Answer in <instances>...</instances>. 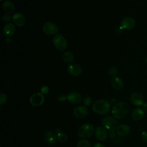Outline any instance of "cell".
Returning <instances> with one entry per match:
<instances>
[{
	"label": "cell",
	"mask_w": 147,
	"mask_h": 147,
	"mask_svg": "<svg viewBox=\"0 0 147 147\" xmlns=\"http://www.w3.org/2000/svg\"><path fill=\"white\" fill-rule=\"evenodd\" d=\"M141 138L142 141L147 143V131H144L141 133Z\"/></svg>",
	"instance_id": "f1b7e54d"
},
{
	"label": "cell",
	"mask_w": 147,
	"mask_h": 147,
	"mask_svg": "<svg viewBox=\"0 0 147 147\" xmlns=\"http://www.w3.org/2000/svg\"><path fill=\"white\" fill-rule=\"evenodd\" d=\"M143 110H144L145 112H147V102H145L143 105Z\"/></svg>",
	"instance_id": "1f68e13d"
},
{
	"label": "cell",
	"mask_w": 147,
	"mask_h": 147,
	"mask_svg": "<svg viewBox=\"0 0 147 147\" xmlns=\"http://www.w3.org/2000/svg\"><path fill=\"white\" fill-rule=\"evenodd\" d=\"M102 124L103 127L109 131L110 137H113L115 135L114 131L118 127V123L115 118L110 116L106 117L102 119Z\"/></svg>",
	"instance_id": "3957f363"
},
{
	"label": "cell",
	"mask_w": 147,
	"mask_h": 147,
	"mask_svg": "<svg viewBox=\"0 0 147 147\" xmlns=\"http://www.w3.org/2000/svg\"><path fill=\"white\" fill-rule=\"evenodd\" d=\"M49 87L47 86H43L40 88L41 93L42 94H48V92H49Z\"/></svg>",
	"instance_id": "83f0119b"
},
{
	"label": "cell",
	"mask_w": 147,
	"mask_h": 147,
	"mask_svg": "<svg viewBox=\"0 0 147 147\" xmlns=\"http://www.w3.org/2000/svg\"><path fill=\"white\" fill-rule=\"evenodd\" d=\"M129 110V105L125 102H121L113 106L111 109V113L115 118L122 119L126 117Z\"/></svg>",
	"instance_id": "6da1fadb"
},
{
	"label": "cell",
	"mask_w": 147,
	"mask_h": 147,
	"mask_svg": "<svg viewBox=\"0 0 147 147\" xmlns=\"http://www.w3.org/2000/svg\"><path fill=\"white\" fill-rule=\"evenodd\" d=\"M3 9L8 14L13 13L15 9L14 5L10 1H6L3 3Z\"/></svg>",
	"instance_id": "ffe728a7"
},
{
	"label": "cell",
	"mask_w": 147,
	"mask_h": 147,
	"mask_svg": "<svg viewBox=\"0 0 147 147\" xmlns=\"http://www.w3.org/2000/svg\"><path fill=\"white\" fill-rule=\"evenodd\" d=\"M67 99L72 104H78L82 100V96L78 92L72 91L67 95Z\"/></svg>",
	"instance_id": "5bb4252c"
},
{
	"label": "cell",
	"mask_w": 147,
	"mask_h": 147,
	"mask_svg": "<svg viewBox=\"0 0 147 147\" xmlns=\"http://www.w3.org/2000/svg\"><path fill=\"white\" fill-rule=\"evenodd\" d=\"M42 30L45 34L52 35L58 32L59 28L55 24L51 22H47L44 24Z\"/></svg>",
	"instance_id": "ba28073f"
},
{
	"label": "cell",
	"mask_w": 147,
	"mask_h": 147,
	"mask_svg": "<svg viewBox=\"0 0 147 147\" xmlns=\"http://www.w3.org/2000/svg\"><path fill=\"white\" fill-rule=\"evenodd\" d=\"M45 140L47 141V142L51 144H53L56 142L57 135L52 131H48L44 134Z\"/></svg>",
	"instance_id": "d6986e66"
},
{
	"label": "cell",
	"mask_w": 147,
	"mask_h": 147,
	"mask_svg": "<svg viewBox=\"0 0 147 147\" xmlns=\"http://www.w3.org/2000/svg\"><path fill=\"white\" fill-rule=\"evenodd\" d=\"M12 20L14 23L19 27L24 26L26 24V18L25 16L18 12L15 13L12 16Z\"/></svg>",
	"instance_id": "8fae6325"
},
{
	"label": "cell",
	"mask_w": 147,
	"mask_h": 147,
	"mask_svg": "<svg viewBox=\"0 0 147 147\" xmlns=\"http://www.w3.org/2000/svg\"><path fill=\"white\" fill-rule=\"evenodd\" d=\"M110 106L111 104L108 100L106 99H99L93 103L92 110L98 114L104 115L109 112Z\"/></svg>",
	"instance_id": "7a4b0ae2"
},
{
	"label": "cell",
	"mask_w": 147,
	"mask_h": 147,
	"mask_svg": "<svg viewBox=\"0 0 147 147\" xmlns=\"http://www.w3.org/2000/svg\"><path fill=\"white\" fill-rule=\"evenodd\" d=\"M92 147H105V146L100 143H95L93 145Z\"/></svg>",
	"instance_id": "4dcf8cb0"
},
{
	"label": "cell",
	"mask_w": 147,
	"mask_h": 147,
	"mask_svg": "<svg viewBox=\"0 0 147 147\" xmlns=\"http://www.w3.org/2000/svg\"><path fill=\"white\" fill-rule=\"evenodd\" d=\"M88 110L86 106H80L75 107L73 110V114L75 117L78 118H82L86 116Z\"/></svg>",
	"instance_id": "7c38bea8"
},
{
	"label": "cell",
	"mask_w": 147,
	"mask_h": 147,
	"mask_svg": "<svg viewBox=\"0 0 147 147\" xmlns=\"http://www.w3.org/2000/svg\"><path fill=\"white\" fill-rule=\"evenodd\" d=\"M130 100L131 104L136 106H141L144 103V98L138 92H133L130 96Z\"/></svg>",
	"instance_id": "8992f818"
},
{
	"label": "cell",
	"mask_w": 147,
	"mask_h": 147,
	"mask_svg": "<svg viewBox=\"0 0 147 147\" xmlns=\"http://www.w3.org/2000/svg\"><path fill=\"white\" fill-rule=\"evenodd\" d=\"M6 42L7 44H10L12 42V40H11V38L10 37H7L6 38Z\"/></svg>",
	"instance_id": "d6a6232c"
},
{
	"label": "cell",
	"mask_w": 147,
	"mask_h": 147,
	"mask_svg": "<svg viewBox=\"0 0 147 147\" xmlns=\"http://www.w3.org/2000/svg\"><path fill=\"white\" fill-rule=\"evenodd\" d=\"M136 25V21L131 17H126L123 18L120 22V26L122 29L130 30Z\"/></svg>",
	"instance_id": "52a82bcc"
},
{
	"label": "cell",
	"mask_w": 147,
	"mask_h": 147,
	"mask_svg": "<svg viewBox=\"0 0 147 147\" xmlns=\"http://www.w3.org/2000/svg\"><path fill=\"white\" fill-rule=\"evenodd\" d=\"M7 100V96L3 92L0 94V105H3L6 103Z\"/></svg>",
	"instance_id": "d4e9b609"
},
{
	"label": "cell",
	"mask_w": 147,
	"mask_h": 147,
	"mask_svg": "<svg viewBox=\"0 0 147 147\" xmlns=\"http://www.w3.org/2000/svg\"><path fill=\"white\" fill-rule=\"evenodd\" d=\"M145 62L147 63V57L145 58Z\"/></svg>",
	"instance_id": "836d02e7"
},
{
	"label": "cell",
	"mask_w": 147,
	"mask_h": 147,
	"mask_svg": "<svg viewBox=\"0 0 147 147\" xmlns=\"http://www.w3.org/2000/svg\"><path fill=\"white\" fill-rule=\"evenodd\" d=\"M62 57L64 62L67 63H71L74 60V56L72 52L69 51H66L63 53Z\"/></svg>",
	"instance_id": "44dd1931"
},
{
	"label": "cell",
	"mask_w": 147,
	"mask_h": 147,
	"mask_svg": "<svg viewBox=\"0 0 147 147\" xmlns=\"http://www.w3.org/2000/svg\"><path fill=\"white\" fill-rule=\"evenodd\" d=\"M145 115V111L143 109L137 107L134 109L131 112V117L135 121L141 120Z\"/></svg>",
	"instance_id": "2e32d148"
},
{
	"label": "cell",
	"mask_w": 147,
	"mask_h": 147,
	"mask_svg": "<svg viewBox=\"0 0 147 147\" xmlns=\"http://www.w3.org/2000/svg\"><path fill=\"white\" fill-rule=\"evenodd\" d=\"M109 74L111 76H116L117 74V69L115 67H111L109 69Z\"/></svg>",
	"instance_id": "484cf974"
},
{
	"label": "cell",
	"mask_w": 147,
	"mask_h": 147,
	"mask_svg": "<svg viewBox=\"0 0 147 147\" xmlns=\"http://www.w3.org/2000/svg\"><path fill=\"white\" fill-rule=\"evenodd\" d=\"M92 98L90 96H86L83 99V104L84 106H89L92 103Z\"/></svg>",
	"instance_id": "cb8c5ba5"
},
{
	"label": "cell",
	"mask_w": 147,
	"mask_h": 147,
	"mask_svg": "<svg viewBox=\"0 0 147 147\" xmlns=\"http://www.w3.org/2000/svg\"><path fill=\"white\" fill-rule=\"evenodd\" d=\"M76 147H91V145L89 141L87 140H82L78 142Z\"/></svg>",
	"instance_id": "7402d4cb"
},
{
	"label": "cell",
	"mask_w": 147,
	"mask_h": 147,
	"mask_svg": "<svg viewBox=\"0 0 147 147\" xmlns=\"http://www.w3.org/2000/svg\"><path fill=\"white\" fill-rule=\"evenodd\" d=\"M117 133L120 136H126L130 131V128L129 125L126 124H121L118 126L117 129Z\"/></svg>",
	"instance_id": "9a60e30c"
},
{
	"label": "cell",
	"mask_w": 147,
	"mask_h": 147,
	"mask_svg": "<svg viewBox=\"0 0 147 147\" xmlns=\"http://www.w3.org/2000/svg\"><path fill=\"white\" fill-rule=\"evenodd\" d=\"M53 44L55 47L59 51H64L67 47V41L61 34H57L53 37Z\"/></svg>",
	"instance_id": "5b68a950"
},
{
	"label": "cell",
	"mask_w": 147,
	"mask_h": 147,
	"mask_svg": "<svg viewBox=\"0 0 147 147\" xmlns=\"http://www.w3.org/2000/svg\"><path fill=\"white\" fill-rule=\"evenodd\" d=\"M30 104L33 106H40L44 102V97L41 92H37L32 95L29 99Z\"/></svg>",
	"instance_id": "9c48e42d"
},
{
	"label": "cell",
	"mask_w": 147,
	"mask_h": 147,
	"mask_svg": "<svg viewBox=\"0 0 147 147\" xmlns=\"http://www.w3.org/2000/svg\"><path fill=\"white\" fill-rule=\"evenodd\" d=\"M111 84L114 88L119 90L123 87V82L121 78L118 76H114L111 80Z\"/></svg>",
	"instance_id": "ac0fdd59"
},
{
	"label": "cell",
	"mask_w": 147,
	"mask_h": 147,
	"mask_svg": "<svg viewBox=\"0 0 147 147\" xmlns=\"http://www.w3.org/2000/svg\"><path fill=\"white\" fill-rule=\"evenodd\" d=\"M94 134L95 137L100 141L105 140L107 137V133L106 129L100 126H98L95 128Z\"/></svg>",
	"instance_id": "4fadbf2b"
},
{
	"label": "cell",
	"mask_w": 147,
	"mask_h": 147,
	"mask_svg": "<svg viewBox=\"0 0 147 147\" xmlns=\"http://www.w3.org/2000/svg\"><path fill=\"white\" fill-rule=\"evenodd\" d=\"M67 70L70 75L74 76H77L81 74L82 69L81 66L78 63H71L67 67Z\"/></svg>",
	"instance_id": "30bf717a"
},
{
	"label": "cell",
	"mask_w": 147,
	"mask_h": 147,
	"mask_svg": "<svg viewBox=\"0 0 147 147\" xmlns=\"http://www.w3.org/2000/svg\"><path fill=\"white\" fill-rule=\"evenodd\" d=\"M94 131V127L92 124L85 123L79 127L78 130V135L82 138L90 137Z\"/></svg>",
	"instance_id": "277c9868"
},
{
	"label": "cell",
	"mask_w": 147,
	"mask_h": 147,
	"mask_svg": "<svg viewBox=\"0 0 147 147\" xmlns=\"http://www.w3.org/2000/svg\"><path fill=\"white\" fill-rule=\"evenodd\" d=\"M12 19V17L9 14H5L3 16V20L5 22H9Z\"/></svg>",
	"instance_id": "f546056e"
},
{
	"label": "cell",
	"mask_w": 147,
	"mask_h": 147,
	"mask_svg": "<svg viewBox=\"0 0 147 147\" xmlns=\"http://www.w3.org/2000/svg\"><path fill=\"white\" fill-rule=\"evenodd\" d=\"M0 1H3V0H0Z\"/></svg>",
	"instance_id": "d590c367"
},
{
	"label": "cell",
	"mask_w": 147,
	"mask_h": 147,
	"mask_svg": "<svg viewBox=\"0 0 147 147\" xmlns=\"http://www.w3.org/2000/svg\"><path fill=\"white\" fill-rule=\"evenodd\" d=\"M57 138L58 141H59L60 142L63 143L67 141V137L64 133H61V132H59L57 134Z\"/></svg>",
	"instance_id": "603a6c76"
},
{
	"label": "cell",
	"mask_w": 147,
	"mask_h": 147,
	"mask_svg": "<svg viewBox=\"0 0 147 147\" xmlns=\"http://www.w3.org/2000/svg\"><path fill=\"white\" fill-rule=\"evenodd\" d=\"M15 30V26L12 23H8L3 26V33L5 36L10 37L14 33Z\"/></svg>",
	"instance_id": "e0dca14e"
},
{
	"label": "cell",
	"mask_w": 147,
	"mask_h": 147,
	"mask_svg": "<svg viewBox=\"0 0 147 147\" xmlns=\"http://www.w3.org/2000/svg\"><path fill=\"white\" fill-rule=\"evenodd\" d=\"M57 99L60 102H64L66 99H67V96H66L64 94H60L57 96Z\"/></svg>",
	"instance_id": "4316f807"
},
{
	"label": "cell",
	"mask_w": 147,
	"mask_h": 147,
	"mask_svg": "<svg viewBox=\"0 0 147 147\" xmlns=\"http://www.w3.org/2000/svg\"><path fill=\"white\" fill-rule=\"evenodd\" d=\"M146 75H147V68H146Z\"/></svg>",
	"instance_id": "e575fe53"
}]
</instances>
